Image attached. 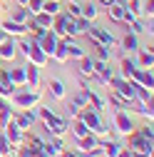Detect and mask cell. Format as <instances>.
I'll use <instances>...</instances> for the list:
<instances>
[{"label": "cell", "mask_w": 154, "mask_h": 157, "mask_svg": "<svg viewBox=\"0 0 154 157\" xmlns=\"http://www.w3.org/2000/svg\"><path fill=\"white\" fill-rule=\"evenodd\" d=\"M132 150L134 152H137V155H142V157H149L152 155V140H149V137H134V140H132Z\"/></svg>", "instance_id": "cell-1"}, {"label": "cell", "mask_w": 154, "mask_h": 157, "mask_svg": "<svg viewBox=\"0 0 154 157\" xmlns=\"http://www.w3.org/2000/svg\"><path fill=\"white\" fill-rule=\"evenodd\" d=\"M42 117L47 120V130H50L52 135H62V132H65V122H62V120H57V117H52L47 110H42Z\"/></svg>", "instance_id": "cell-2"}, {"label": "cell", "mask_w": 154, "mask_h": 157, "mask_svg": "<svg viewBox=\"0 0 154 157\" xmlns=\"http://www.w3.org/2000/svg\"><path fill=\"white\" fill-rule=\"evenodd\" d=\"M82 122L90 125V130L100 132V135L105 132V127H102V122H100V117H97V115H92V112H85V115H82Z\"/></svg>", "instance_id": "cell-3"}, {"label": "cell", "mask_w": 154, "mask_h": 157, "mask_svg": "<svg viewBox=\"0 0 154 157\" xmlns=\"http://www.w3.org/2000/svg\"><path fill=\"white\" fill-rule=\"evenodd\" d=\"M124 5L119 3V0H112V3H109V15L114 17V20H124Z\"/></svg>", "instance_id": "cell-4"}, {"label": "cell", "mask_w": 154, "mask_h": 157, "mask_svg": "<svg viewBox=\"0 0 154 157\" xmlns=\"http://www.w3.org/2000/svg\"><path fill=\"white\" fill-rule=\"evenodd\" d=\"M3 30H5V33H13V35H25V25L15 23V20H8V23L3 25Z\"/></svg>", "instance_id": "cell-5"}, {"label": "cell", "mask_w": 154, "mask_h": 157, "mask_svg": "<svg viewBox=\"0 0 154 157\" xmlns=\"http://www.w3.org/2000/svg\"><path fill=\"white\" fill-rule=\"evenodd\" d=\"M90 35L97 37V40L105 43V45H112V35H107V33H102V30H97V28H90Z\"/></svg>", "instance_id": "cell-6"}, {"label": "cell", "mask_w": 154, "mask_h": 157, "mask_svg": "<svg viewBox=\"0 0 154 157\" xmlns=\"http://www.w3.org/2000/svg\"><path fill=\"white\" fill-rule=\"evenodd\" d=\"M55 45H57L55 35H45V33H42V50H45V52H52V50H55Z\"/></svg>", "instance_id": "cell-7"}, {"label": "cell", "mask_w": 154, "mask_h": 157, "mask_svg": "<svg viewBox=\"0 0 154 157\" xmlns=\"http://www.w3.org/2000/svg\"><path fill=\"white\" fill-rule=\"evenodd\" d=\"M92 70H97V72H100V77H102V80H109V77H112V72H109V67H107L105 63H97V65L92 63Z\"/></svg>", "instance_id": "cell-8"}, {"label": "cell", "mask_w": 154, "mask_h": 157, "mask_svg": "<svg viewBox=\"0 0 154 157\" xmlns=\"http://www.w3.org/2000/svg\"><path fill=\"white\" fill-rule=\"evenodd\" d=\"M42 10L47 15H57V13H60V3H57V0H47V3L42 5Z\"/></svg>", "instance_id": "cell-9"}, {"label": "cell", "mask_w": 154, "mask_h": 157, "mask_svg": "<svg viewBox=\"0 0 154 157\" xmlns=\"http://www.w3.org/2000/svg\"><path fill=\"white\" fill-rule=\"evenodd\" d=\"M117 125H119L117 130H119V132H124V135H127V132L132 130V122L127 120V117H124V115H117Z\"/></svg>", "instance_id": "cell-10"}, {"label": "cell", "mask_w": 154, "mask_h": 157, "mask_svg": "<svg viewBox=\"0 0 154 157\" xmlns=\"http://www.w3.org/2000/svg\"><path fill=\"white\" fill-rule=\"evenodd\" d=\"M52 52H55V57H57L60 63H65V60H67V43H65V45H55Z\"/></svg>", "instance_id": "cell-11"}, {"label": "cell", "mask_w": 154, "mask_h": 157, "mask_svg": "<svg viewBox=\"0 0 154 157\" xmlns=\"http://www.w3.org/2000/svg\"><path fill=\"white\" fill-rule=\"evenodd\" d=\"M0 55L3 57H13L15 55V45L13 43H0Z\"/></svg>", "instance_id": "cell-12"}, {"label": "cell", "mask_w": 154, "mask_h": 157, "mask_svg": "<svg viewBox=\"0 0 154 157\" xmlns=\"http://www.w3.org/2000/svg\"><path fill=\"white\" fill-rule=\"evenodd\" d=\"M50 90H52L55 97H62V95H65V87H62L60 80H52V82H50Z\"/></svg>", "instance_id": "cell-13"}, {"label": "cell", "mask_w": 154, "mask_h": 157, "mask_svg": "<svg viewBox=\"0 0 154 157\" xmlns=\"http://www.w3.org/2000/svg\"><path fill=\"white\" fill-rule=\"evenodd\" d=\"M80 15L85 17V20H92V17L97 15V10H94V5L90 3V5H85V10H80Z\"/></svg>", "instance_id": "cell-14"}, {"label": "cell", "mask_w": 154, "mask_h": 157, "mask_svg": "<svg viewBox=\"0 0 154 157\" xmlns=\"http://www.w3.org/2000/svg\"><path fill=\"white\" fill-rule=\"evenodd\" d=\"M87 132H90V127H87L85 122H77V125H75V135H77V137H80V140H82V137H85Z\"/></svg>", "instance_id": "cell-15"}, {"label": "cell", "mask_w": 154, "mask_h": 157, "mask_svg": "<svg viewBox=\"0 0 154 157\" xmlns=\"http://www.w3.org/2000/svg\"><path fill=\"white\" fill-rule=\"evenodd\" d=\"M137 77L142 80V85H147V87H152V72H147V70H142V72H137Z\"/></svg>", "instance_id": "cell-16"}, {"label": "cell", "mask_w": 154, "mask_h": 157, "mask_svg": "<svg viewBox=\"0 0 154 157\" xmlns=\"http://www.w3.org/2000/svg\"><path fill=\"white\" fill-rule=\"evenodd\" d=\"M105 147H107V150H105V152H107V155H109V157H117V152H119V145H117V142H107V145H105Z\"/></svg>", "instance_id": "cell-17"}, {"label": "cell", "mask_w": 154, "mask_h": 157, "mask_svg": "<svg viewBox=\"0 0 154 157\" xmlns=\"http://www.w3.org/2000/svg\"><path fill=\"white\" fill-rule=\"evenodd\" d=\"M80 63H82V72H85V75H92V72H94V70H92V60L80 57Z\"/></svg>", "instance_id": "cell-18"}, {"label": "cell", "mask_w": 154, "mask_h": 157, "mask_svg": "<svg viewBox=\"0 0 154 157\" xmlns=\"http://www.w3.org/2000/svg\"><path fill=\"white\" fill-rule=\"evenodd\" d=\"M37 100V95H20V97H17V102H20V105H32Z\"/></svg>", "instance_id": "cell-19"}, {"label": "cell", "mask_w": 154, "mask_h": 157, "mask_svg": "<svg viewBox=\"0 0 154 157\" xmlns=\"http://www.w3.org/2000/svg\"><path fill=\"white\" fill-rule=\"evenodd\" d=\"M124 48H127V50H137V37H134V35L129 37V35H127V37H124Z\"/></svg>", "instance_id": "cell-20"}, {"label": "cell", "mask_w": 154, "mask_h": 157, "mask_svg": "<svg viewBox=\"0 0 154 157\" xmlns=\"http://www.w3.org/2000/svg\"><path fill=\"white\" fill-rule=\"evenodd\" d=\"M67 13H70L72 17H82V15H80V5H77V3H70V5H67Z\"/></svg>", "instance_id": "cell-21"}, {"label": "cell", "mask_w": 154, "mask_h": 157, "mask_svg": "<svg viewBox=\"0 0 154 157\" xmlns=\"http://www.w3.org/2000/svg\"><path fill=\"white\" fill-rule=\"evenodd\" d=\"M28 3H30V10L32 13H40L42 10V0H28Z\"/></svg>", "instance_id": "cell-22"}, {"label": "cell", "mask_w": 154, "mask_h": 157, "mask_svg": "<svg viewBox=\"0 0 154 157\" xmlns=\"http://www.w3.org/2000/svg\"><path fill=\"white\" fill-rule=\"evenodd\" d=\"M35 23H37V25H52V17H50V15H37Z\"/></svg>", "instance_id": "cell-23"}, {"label": "cell", "mask_w": 154, "mask_h": 157, "mask_svg": "<svg viewBox=\"0 0 154 157\" xmlns=\"http://www.w3.org/2000/svg\"><path fill=\"white\" fill-rule=\"evenodd\" d=\"M122 67H124V77H129V75H134V65H132L129 60H124V65H122Z\"/></svg>", "instance_id": "cell-24"}, {"label": "cell", "mask_w": 154, "mask_h": 157, "mask_svg": "<svg viewBox=\"0 0 154 157\" xmlns=\"http://www.w3.org/2000/svg\"><path fill=\"white\" fill-rule=\"evenodd\" d=\"M32 120H35V117H32L30 112H28V115H23V117H20V127H28V125H30Z\"/></svg>", "instance_id": "cell-25"}, {"label": "cell", "mask_w": 154, "mask_h": 157, "mask_svg": "<svg viewBox=\"0 0 154 157\" xmlns=\"http://www.w3.org/2000/svg\"><path fill=\"white\" fill-rule=\"evenodd\" d=\"M142 65H152V52H142Z\"/></svg>", "instance_id": "cell-26"}, {"label": "cell", "mask_w": 154, "mask_h": 157, "mask_svg": "<svg viewBox=\"0 0 154 157\" xmlns=\"http://www.w3.org/2000/svg\"><path fill=\"white\" fill-rule=\"evenodd\" d=\"M28 80L35 85V80H37V72H35V67H30V72H28Z\"/></svg>", "instance_id": "cell-27"}, {"label": "cell", "mask_w": 154, "mask_h": 157, "mask_svg": "<svg viewBox=\"0 0 154 157\" xmlns=\"http://www.w3.org/2000/svg\"><path fill=\"white\" fill-rule=\"evenodd\" d=\"M117 155H119V157H132V152H127V150H124V152H117Z\"/></svg>", "instance_id": "cell-28"}, {"label": "cell", "mask_w": 154, "mask_h": 157, "mask_svg": "<svg viewBox=\"0 0 154 157\" xmlns=\"http://www.w3.org/2000/svg\"><path fill=\"white\" fill-rule=\"evenodd\" d=\"M60 157H72V155H67V152H60Z\"/></svg>", "instance_id": "cell-29"}, {"label": "cell", "mask_w": 154, "mask_h": 157, "mask_svg": "<svg viewBox=\"0 0 154 157\" xmlns=\"http://www.w3.org/2000/svg\"><path fill=\"white\" fill-rule=\"evenodd\" d=\"M102 3H107V5H109V3H112V0H102Z\"/></svg>", "instance_id": "cell-30"}, {"label": "cell", "mask_w": 154, "mask_h": 157, "mask_svg": "<svg viewBox=\"0 0 154 157\" xmlns=\"http://www.w3.org/2000/svg\"><path fill=\"white\" fill-rule=\"evenodd\" d=\"M0 110H5V105H3V102H0Z\"/></svg>", "instance_id": "cell-31"}, {"label": "cell", "mask_w": 154, "mask_h": 157, "mask_svg": "<svg viewBox=\"0 0 154 157\" xmlns=\"http://www.w3.org/2000/svg\"><path fill=\"white\" fill-rule=\"evenodd\" d=\"M0 43H3V33H0Z\"/></svg>", "instance_id": "cell-32"}, {"label": "cell", "mask_w": 154, "mask_h": 157, "mask_svg": "<svg viewBox=\"0 0 154 157\" xmlns=\"http://www.w3.org/2000/svg\"><path fill=\"white\" fill-rule=\"evenodd\" d=\"M20 3H28V0H20Z\"/></svg>", "instance_id": "cell-33"}]
</instances>
